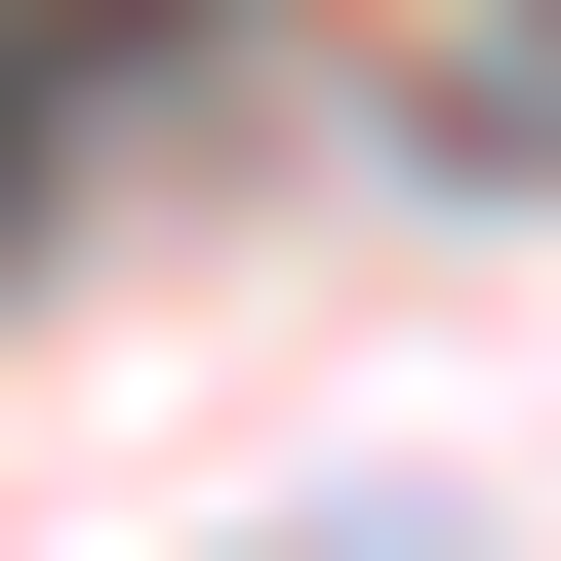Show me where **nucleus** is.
Returning a JSON list of instances; mask_svg holds the SVG:
<instances>
[{
  "label": "nucleus",
  "instance_id": "f257e3e1",
  "mask_svg": "<svg viewBox=\"0 0 561 561\" xmlns=\"http://www.w3.org/2000/svg\"><path fill=\"white\" fill-rule=\"evenodd\" d=\"M481 121H561V0H522V41H481Z\"/></svg>",
  "mask_w": 561,
  "mask_h": 561
}]
</instances>
